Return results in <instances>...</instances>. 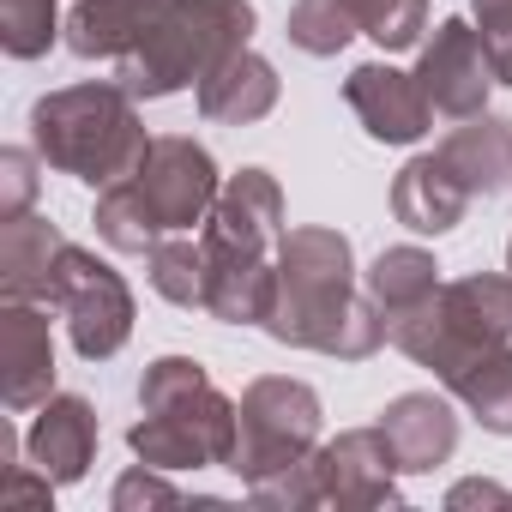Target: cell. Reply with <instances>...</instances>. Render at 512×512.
I'll return each mask as SVG.
<instances>
[{"label":"cell","instance_id":"obj_32","mask_svg":"<svg viewBox=\"0 0 512 512\" xmlns=\"http://www.w3.org/2000/svg\"><path fill=\"white\" fill-rule=\"evenodd\" d=\"M506 272H512V241H506Z\"/></svg>","mask_w":512,"mask_h":512},{"label":"cell","instance_id":"obj_4","mask_svg":"<svg viewBox=\"0 0 512 512\" xmlns=\"http://www.w3.org/2000/svg\"><path fill=\"white\" fill-rule=\"evenodd\" d=\"M127 446L157 470H229L235 398H223L193 356H157L139 374V422L127 428Z\"/></svg>","mask_w":512,"mask_h":512},{"label":"cell","instance_id":"obj_25","mask_svg":"<svg viewBox=\"0 0 512 512\" xmlns=\"http://www.w3.org/2000/svg\"><path fill=\"white\" fill-rule=\"evenodd\" d=\"M284 37H290L302 55L326 61V55H344L350 37H362V31H356V19H350L344 0H296L290 19H284Z\"/></svg>","mask_w":512,"mask_h":512},{"label":"cell","instance_id":"obj_19","mask_svg":"<svg viewBox=\"0 0 512 512\" xmlns=\"http://www.w3.org/2000/svg\"><path fill=\"white\" fill-rule=\"evenodd\" d=\"M440 157L452 163V175L476 193V199H494L512 187V121L500 115H470L464 127H452L440 139Z\"/></svg>","mask_w":512,"mask_h":512},{"label":"cell","instance_id":"obj_20","mask_svg":"<svg viewBox=\"0 0 512 512\" xmlns=\"http://www.w3.org/2000/svg\"><path fill=\"white\" fill-rule=\"evenodd\" d=\"M169 0H79L67 13V49L79 61H121Z\"/></svg>","mask_w":512,"mask_h":512},{"label":"cell","instance_id":"obj_5","mask_svg":"<svg viewBox=\"0 0 512 512\" xmlns=\"http://www.w3.org/2000/svg\"><path fill=\"white\" fill-rule=\"evenodd\" d=\"M253 0H169L151 19V31L115 61V79L139 97H175L187 85H199L217 61H229L235 49H247L253 37Z\"/></svg>","mask_w":512,"mask_h":512},{"label":"cell","instance_id":"obj_27","mask_svg":"<svg viewBox=\"0 0 512 512\" xmlns=\"http://www.w3.org/2000/svg\"><path fill=\"white\" fill-rule=\"evenodd\" d=\"M37 163H43L37 145L31 151H19V145L0 151V223L31 211V199H37Z\"/></svg>","mask_w":512,"mask_h":512},{"label":"cell","instance_id":"obj_10","mask_svg":"<svg viewBox=\"0 0 512 512\" xmlns=\"http://www.w3.org/2000/svg\"><path fill=\"white\" fill-rule=\"evenodd\" d=\"M314 488H320V506H344V512H374V506H398V458L374 428H344L338 440H320L314 446Z\"/></svg>","mask_w":512,"mask_h":512},{"label":"cell","instance_id":"obj_14","mask_svg":"<svg viewBox=\"0 0 512 512\" xmlns=\"http://www.w3.org/2000/svg\"><path fill=\"white\" fill-rule=\"evenodd\" d=\"M380 434L404 476H428L458 452V410L440 392H404L380 410Z\"/></svg>","mask_w":512,"mask_h":512},{"label":"cell","instance_id":"obj_29","mask_svg":"<svg viewBox=\"0 0 512 512\" xmlns=\"http://www.w3.org/2000/svg\"><path fill=\"white\" fill-rule=\"evenodd\" d=\"M169 470H157V464H133L121 482H115V512H145V506H181V488L175 482H163Z\"/></svg>","mask_w":512,"mask_h":512},{"label":"cell","instance_id":"obj_30","mask_svg":"<svg viewBox=\"0 0 512 512\" xmlns=\"http://www.w3.org/2000/svg\"><path fill=\"white\" fill-rule=\"evenodd\" d=\"M55 476H43L37 464H13L7 470V482H0V500H7V506H49L55 500Z\"/></svg>","mask_w":512,"mask_h":512},{"label":"cell","instance_id":"obj_22","mask_svg":"<svg viewBox=\"0 0 512 512\" xmlns=\"http://www.w3.org/2000/svg\"><path fill=\"white\" fill-rule=\"evenodd\" d=\"M446 392H452L488 434H512V344H494V350L470 356V362L446 380Z\"/></svg>","mask_w":512,"mask_h":512},{"label":"cell","instance_id":"obj_8","mask_svg":"<svg viewBox=\"0 0 512 512\" xmlns=\"http://www.w3.org/2000/svg\"><path fill=\"white\" fill-rule=\"evenodd\" d=\"M49 308L67 320V338H73V350L85 362H109L133 338V290L109 260H97L91 247L67 241L61 266H55V284H49Z\"/></svg>","mask_w":512,"mask_h":512},{"label":"cell","instance_id":"obj_23","mask_svg":"<svg viewBox=\"0 0 512 512\" xmlns=\"http://www.w3.org/2000/svg\"><path fill=\"white\" fill-rule=\"evenodd\" d=\"M145 272H151V290L175 308H205V247L187 241V235H163L151 253H145Z\"/></svg>","mask_w":512,"mask_h":512},{"label":"cell","instance_id":"obj_24","mask_svg":"<svg viewBox=\"0 0 512 512\" xmlns=\"http://www.w3.org/2000/svg\"><path fill=\"white\" fill-rule=\"evenodd\" d=\"M55 37H67V19L55 0H0V49L13 61H43Z\"/></svg>","mask_w":512,"mask_h":512},{"label":"cell","instance_id":"obj_28","mask_svg":"<svg viewBox=\"0 0 512 512\" xmlns=\"http://www.w3.org/2000/svg\"><path fill=\"white\" fill-rule=\"evenodd\" d=\"M470 13H476V37L494 61V79L512 85V0H470Z\"/></svg>","mask_w":512,"mask_h":512},{"label":"cell","instance_id":"obj_18","mask_svg":"<svg viewBox=\"0 0 512 512\" xmlns=\"http://www.w3.org/2000/svg\"><path fill=\"white\" fill-rule=\"evenodd\" d=\"M61 253H67V235L49 217L37 211L7 217L0 223V302H49Z\"/></svg>","mask_w":512,"mask_h":512},{"label":"cell","instance_id":"obj_21","mask_svg":"<svg viewBox=\"0 0 512 512\" xmlns=\"http://www.w3.org/2000/svg\"><path fill=\"white\" fill-rule=\"evenodd\" d=\"M362 290L374 296V308L386 314V332H392L398 320H410V314L440 290V266H434V253H428V247L404 241V247H386L380 260L362 272Z\"/></svg>","mask_w":512,"mask_h":512},{"label":"cell","instance_id":"obj_31","mask_svg":"<svg viewBox=\"0 0 512 512\" xmlns=\"http://www.w3.org/2000/svg\"><path fill=\"white\" fill-rule=\"evenodd\" d=\"M446 506L452 512H464V506H512V488H500V482H458L446 494Z\"/></svg>","mask_w":512,"mask_h":512},{"label":"cell","instance_id":"obj_1","mask_svg":"<svg viewBox=\"0 0 512 512\" xmlns=\"http://www.w3.org/2000/svg\"><path fill=\"white\" fill-rule=\"evenodd\" d=\"M266 338L290 350H320L338 362H368L380 344H392L386 314L356 284V247L344 229H326V223L284 229Z\"/></svg>","mask_w":512,"mask_h":512},{"label":"cell","instance_id":"obj_11","mask_svg":"<svg viewBox=\"0 0 512 512\" xmlns=\"http://www.w3.org/2000/svg\"><path fill=\"white\" fill-rule=\"evenodd\" d=\"M416 85L428 91L434 115H446V121H470V115H482V109H488V91H494L500 79H494V61H488L476 25H464V19H440L434 37H422Z\"/></svg>","mask_w":512,"mask_h":512},{"label":"cell","instance_id":"obj_2","mask_svg":"<svg viewBox=\"0 0 512 512\" xmlns=\"http://www.w3.org/2000/svg\"><path fill=\"white\" fill-rule=\"evenodd\" d=\"M284 187L272 169L223 175V193L199 229L205 247V314L223 326H266L278 290V241H284Z\"/></svg>","mask_w":512,"mask_h":512},{"label":"cell","instance_id":"obj_16","mask_svg":"<svg viewBox=\"0 0 512 512\" xmlns=\"http://www.w3.org/2000/svg\"><path fill=\"white\" fill-rule=\"evenodd\" d=\"M278 91H284L278 67H272L266 55H253V49H235L229 61H217V67L193 85L199 115H205L211 127H253V121H266V115L278 109Z\"/></svg>","mask_w":512,"mask_h":512},{"label":"cell","instance_id":"obj_13","mask_svg":"<svg viewBox=\"0 0 512 512\" xmlns=\"http://www.w3.org/2000/svg\"><path fill=\"white\" fill-rule=\"evenodd\" d=\"M0 398H7L13 416L43 410L55 398L49 302H7V308H0Z\"/></svg>","mask_w":512,"mask_h":512},{"label":"cell","instance_id":"obj_9","mask_svg":"<svg viewBox=\"0 0 512 512\" xmlns=\"http://www.w3.org/2000/svg\"><path fill=\"white\" fill-rule=\"evenodd\" d=\"M127 181H133V193L145 199V211H151V223H157L163 235L205 229V217H211V205H217V193H223V175H217L211 151H205L199 139H187V133L151 139L139 175H127Z\"/></svg>","mask_w":512,"mask_h":512},{"label":"cell","instance_id":"obj_12","mask_svg":"<svg viewBox=\"0 0 512 512\" xmlns=\"http://www.w3.org/2000/svg\"><path fill=\"white\" fill-rule=\"evenodd\" d=\"M344 103L362 121V133L380 139V145H422L428 127H434V103L416 85V73H398L386 61H362L344 79Z\"/></svg>","mask_w":512,"mask_h":512},{"label":"cell","instance_id":"obj_7","mask_svg":"<svg viewBox=\"0 0 512 512\" xmlns=\"http://www.w3.org/2000/svg\"><path fill=\"white\" fill-rule=\"evenodd\" d=\"M320 392L308 380L290 374H260L241 398H235V458L229 470L241 476V488H260L296 464L314 458L320 446Z\"/></svg>","mask_w":512,"mask_h":512},{"label":"cell","instance_id":"obj_26","mask_svg":"<svg viewBox=\"0 0 512 512\" xmlns=\"http://www.w3.org/2000/svg\"><path fill=\"white\" fill-rule=\"evenodd\" d=\"M362 37H374L380 49H422L428 31V0H344Z\"/></svg>","mask_w":512,"mask_h":512},{"label":"cell","instance_id":"obj_3","mask_svg":"<svg viewBox=\"0 0 512 512\" xmlns=\"http://www.w3.org/2000/svg\"><path fill=\"white\" fill-rule=\"evenodd\" d=\"M31 145L49 169L103 193L139 175L151 133L139 121V97L121 79H91V85H61L31 103Z\"/></svg>","mask_w":512,"mask_h":512},{"label":"cell","instance_id":"obj_17","mask_svg":"<svg viewBox=\"0 0 512 512\" xmlns=\"http://www.w3.org/2000/svg\"><path fill=\"white\" fill-rule=\"evenodd\" d=\"M470 199L476 193L452 175V163L440 151H422V157H410L392 175V217L410 235H446V229H458L464 211H470Z\"/></svg>","mask_w":512,"mask_h":512},{"label":"cell","instance_id":"obj_6","mask_svg":"<svg viewBox=\"0 0 512 512\" xmlns=\"http://www.w3.org/2000/svg\"><path fill=\"white\" fill-rule=\"evenodd\" d=\"M392 344L446 386L470 356H482L494 344H512V272L506 278L476 272V278L440 284L410 320L392 326Z\"/></svg>","mask_w":512,"mask_h":512},{"label":"cell","instance_id":"obj_15","mask_svg":"<svg viewBox=\"0 0 512 512\" xmlns=\"http://www.w3.org/2000/svg\"><path fill=\"white\" fill-rule=\"evenodd\" d=\"M25 458H31L43 476H55L61 488H67V482H85V470H91V458H97V410H91V398L55 392V398L37 410L31 434H25Z\"/></svg>","mask_w":512,"mask_h":512}]
</instances>
